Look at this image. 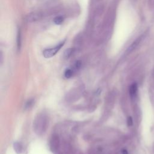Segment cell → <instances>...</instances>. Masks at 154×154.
<instances>
[{"label":"cell","mask_w":154,"mask_h":154,"mask_svg":"<svg viewBox=\"0 0 154 154\" xmlns=\"http://www.w3.org/2000/svg\"><path fill=\"white\" fill-rule=\"evenodd\" d=\"M13 148L14 150L17 153H21L22 151V147L19 142H15L13 144Z\"/></svg>","instance_id":"3"},{"label":"cell","mask_w":154,"mask_h":154,"mask_svg":"<svg viewBox=\"0 0 154 154\" xmlns=\"http://www.w3.org/2000/svg\"><path fill=\"white\" fill-rule=\"evenodd\" d=\"M74 74V71L71 69H67L64 74V77L66 78H70L71 77H72Z\"/></svg>","instance_id":"4"},{"label":"cell","mask_w":154,"mask_h":154,"mask_svg":"<svg viewBox=\"0 0 154 154\" xmlns=\"http://www.w3.org/2000/svg\"><path fill=\"white\" fill-rule=\"evenodd\" d=\"M73 52V49H68L66 51L65 53H64V56L66 58H69V57H71L72 54Z\"/></svg>","instance_id":"7"},{"label":"cell","mask_w":154,"mask_h":154,"mask_svg":"<svg viewBox=\"0 0 154 154\" xmlns=\"http://www.w3.org/2000/svg\"><path fill=\"white\" fill-rule=\"evenodd\" d=\"M127 124L129 126V127H131V126L133 125V120L131 117H129L127 119Z\"/></svg>","instance_id":"10"},{"label":"cell","mask_w":154,"mask_h":154,"mask_svg":"<svg viewBox=\"0 0 154 154\" xmlns=\"http://www.w3.org/2000/svg\"><path fill=\"white\" fill-rule=\"evenodd\" d=\"M64 21V18L63 16H59L54 18V22L56 25H61Z\"/></svg>","instance_id":"5"},{"label":"cell","mask_w":154,"mask_h":154,"mask_svg":"<svg viewBox=\"0 0 154 154\" xmlns=\"http://www.w3.org/2000/svg\"><path fill=\"white\" fill-rule=\"evenodd\" d=\"M81 65V62H80V61H78V62H77L75 63V65H74V67H75V69L77 70V69H78L80 68Z\"/></svg>","instance_id":"11"},{"label":"cell","mask_w":154,"mask_h":154,"mask_svg":"<svg viewBox=\"0 0 154 154\" xmlns=\"http://www.w3.org/2000/svg\"><path fill=\"white\" fill-rule=\"evenodd\" d=\"M122 154H128V152L127 150L123 149V150H122Z\"/></svg>","instance_id":"12"},{"label":"cell","mask_w":154,"mask_h":154,"mask_svg":"<svg viewBox=\"0 0 154 154\" xmlns=\"http://www.w3.org/2000/svg\"><path fill=\"white\" fill-rule=\"evenodd\" d=\"M64 43H65V41H63L54 48L45 49L43 52V55L44 56V57L46 59H49L52 57L53 56H54L60 51V49L64 45Z\"/></svg>","instance_id":"1"},{"label":"cell","mask_w":154,"mask_h":154,"mask_svg":"<svg viewBox=\"0 0 154 154\" xmlns=\"http://www.w3.org/2000/svg\"><path fill=\"white\" fill-rule=\"evenodd\" d=\"M39 17L37 15H36V14H34V15H31L29 16V18H28V20L29 21H34L36 20H38Z\"/></svg>","instance_id":"6"},{"label":"cell","mask_w":154,"mask_h":154,"mask_svg":"<svg viewBox=\"0 0 154 154\" xmlns=\"http://www.w3.org/2000/svg\"><path fill=\"white\" fill-rule=\"evenodd\" d=\"M137 89H138V87L136 83L133 84V85L131 86V87H130V95L132 98H134V97H135L137 92Z\"/></svg>","instance_id":"2"},{"label":"cell","mask_w":154,"mask_h":154,"mask_svg":"<svg viewBox=\"0 0 154 154\" xmlns=\"http://www.w3.org/2000/svg\"><path fill=\"white\" fill-rule=\"evenodd\" d=\"M34 103V100H29V101H28V102L26 103L25 104V108L27 109V108H29L32 107V105H33Z\"/></svg>","instance_id":"8"},{"label":"cell","mask_w":154,"mask_h":154,"mask_svg":"<svg viewBox=\"0 0 154 154\" xmlns=\"http://www.w3.org/2000/svg\"><path fill=\"white\" fill-rule=\"evenodd\" d=\"M18 42H17V44H18V48L20 49L21 47V33L20 32H18V39H17Z\"/></svg>","instance_id":"9"}]
</instances>
